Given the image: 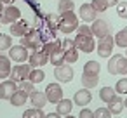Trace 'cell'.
I'll use <instances>...</instances> for the list:
<instances>
[{"mask_svg": "<svg viewBox=\"0 0 127 118\" xmlns=\"http://www.w3.org/2000/svg\"><path fill=\"white\" fill-rule=\"evenodd\" d=\"M49 61H51L52 66H63V64H64V50L61 49V50L54 52V54L49 57Z\"/></svg>", "mask_w": 127, "mask_h": 118, "instance_id": "28", "label": "cell"}, {"mask_svg": "<svg viewBox=\"0 0 127 118\" xmlns=\"http://www.w3.org/2000/svg\"><path fill=\"white\" fill-rule=\"evenodd\" d=\"M73 75H75V71H73V68L71 66H56V70H54V78L58 80V82H61V83H68V82H71L73 80Z\"/></svg>", "mask_w": 127, "mask_h": 118, "instance_id": "10", "label": "cell"}, {"mask_svg": "<svg viewBox=\"0 0 127 118\" xmlns=\"http://www.w3.org/2000/svg\"><path fill=\"white\" fill-rule=\"evenodd\" d=\"M77 61H78V49H77V47H73V49H70V50H64V63L73 64V63H77Z\"/></svg>", "mask_w": 127, "mask_h": 118, "instance_id": "31", "label": "cell"}, {"mask_svg": "<svg viewBox=\"0 0 127 118\" xmlns=\"http://www.w3.org/2000/svg\"><path fill=\"white\" fill-rule=\"evenodd\" d=\"M75 4H73V0H59L58 2V11L59 14L61 12H66V11H73Z\"/></svg>", "mask_w": 127, "mask_h": 118, "instance_id": "32", "label": "cell"}, {"mask_svg": "<svg viewBox=\"0 0 127 118\" xmlns=\"http://www.w3.org/2000/svg\"><path fill=\"white\" fill-rule=\"evenodd\" d=\"M64 118H77V116H71V115H68V116H64Z\"/></svg>", "mask_w": 127, "mask_h": 118, "instance_id": "48", "label": "cell"}, {"mask_svg": "<svg viewBox=\"0 0 127 118\" xmlns=\"http://www.w3.org/2000/svg\"><path fill=\"white\" fill-rule=\"evenodd\" d=\"M125 30H127V26H125Z\"/></svg>", "mask_w": 127, "mask_h": 118, "instance_id": "52", "label": "cell"}, {"mask_svg": "<svg viewBox=\"0 0 127 118\" xmlns=\"http://www.w3.org/2000/svg\"><path fill=\"white\" fill-rule=\"evenodd\" d=\"M99 70H101V66H99L97 61H87L85 66H84L85 75H99Z\"/></svg>", "mask_w": 127, "mask_h": 118, "instance_id": "26", "label": "cell"}, {"mask_svg": "<svg viewBox=\"0 0 127 118\" xmlns=\"http://www.w3.org/2000/svg\"><path fill=\"white\" fill-rule=\"evenodd\" d=\"M30 99V95L26 94V92H23L21 89H18L11 97H9V102L14 106V108H21V106H25V102Z\"/></svg>", "mask_w": 127, "mask_h": 118, "instance_id": "17", "label": "cell"}, {"mask_svg": "<svg viewBox=\"0 0 127 118\" xmlns=\"http://www.w3.org/2000/svg\"><path fill=\"white\" fill-rule=\"evenodd\" d=\"M115 90L117 94H127V78H120L115 83Z\"/></svg>", "mask_w": 127, "mask_h": 118, "instance_id": "35", "label": "cell"}, {"mask_svg": "<svg viewBox=\"0 0 127 118\" xmlns=\"http://www.w3.org/2000/svg\"><path fill=\"white\" fill-rule=\"evenodd\" d=\"M96 14H97V11L92 7V4H82L78 9V16L84 23H92L94 19H97Z\"/></svg>", "mask_w": 127, "mask_h": 118, "instance_id": "13", "label": "cell"}, {"mask_svg": "<svg viewBox=\"0 0 127 118\" xmlns=\"http://www.w3.org/2000/svg\"><path fill=\"white\" fill-rule=\"evenodd\" d=\"M28 30H30V26H28V23L25 19H19V21L12 23L11 28H9V31H11L12 37H23L25 33H28Z\"/></svg>", "mask_w": 127, "mask_h": 118, "instance_id": "16", "label": "cell"}, {"mask_svg": "<svg viewBox=\"0 0 127 118\" xmlns=\"http://www.w3.org/2000/svg\"><path fill=\"white\" fill-rule=\"evenodd\" d=\"M58 30L63 31L64 35H70L73 31L78 30V18L73 11H66V12H61L59 14V24H58Z\"/></svg>", "mask_w": 127, "mask_h": 118, "instance_id": "1", "label": "cell"}, {"mask_svg": "<svg viewBox=\"0 0 127 118\" xmlns=\"http://www.w3.org/2000/svg\"><path fill=\"white\" fill-rule=\"evenodd\" d=\"M2 94H4V99H9L16 90H18V82H14L12 78L11 80H4L2 83Z\"/></svg>", "mask_w": 127, "mask_h": 118, "instance_id": "21", "label": "cell"}, {"mask_svg": "<svg viewBox=\"0 0 127 118\" xmlns=\"http://www.w3.org/2000/svg\"><path fill=\"white\" fill-rule=\"evenodd\" d=\"M30 102H32L33 108H44L49 101H47L45 92H38V90H35V92L30 94Z\"/></svg>", "mask_w": 127, "mask_h": 118, "instance_id": "19", "label": "cell"}, {"mask_svg": "<svg viewBox=\"0 0 127 118\" xmlns=\"http://www.w3.org/2000/svg\"><path fill=\"white\" fill-rule=\"evenodd\" d=\"M108 2V5L111 7V5H118V0H106Z\"/></svg>", "mask_w": 127, "mask_h": 118, "instance_id": "43", "label": "cell"}, {"mask_svg": "<svg viewBox=\"0 0 127 118\" xmlns=\"http://www.w3.org/2000/svg\"><path fill=\"white\" fill-rule=\"evenodd\" d=\"M12 35H5V33H0V52L9 50L12 47Z\"/></svg>", "mask_w": 127, "mask_h": 118, "instance_id": "30", "label": "cell"}, {"mask_svg": "<svg viewBox=\"0 0 127 118\" xmlns=\"http://www.w3.org/2000/svg\"><path fill=\"white\" fill-rule=\"evenodd\" d=\"M92 101V94H91V89H80V90H77L75 94H73V104H77V106H80V108H84V106H87L89 102Z\"/></svg>", "mask_w": 127, "mask_h": 118, "instance_id": "12", "label": "cell"}, {"mask_svg": "<svg viewBox=\"0 0 127 118\" xmlns=\"http://www.w3.org/2000/svg\"><path fill=\"white\" fill-rule=\"evenodd\" d=\"M108 73L110 75H127V57L125 56H111L108 61Z\"/></svg>", "mask_w": 127, "mask_h": 118, "instance_id": "3", "label": "cell"}, {"mask_svg": "<svg viewBox=\"0 0 127 118\" xmlns=\"http://www.w3.org/2000/svg\"><path fill=\"white\" fill-rule=\"evenodd\" d=\"M61 47H63V50H70V49H73V47H75V42H73V40H70V38H64V40H63V44H61Z\"/></svg>", "mask_w": 127, "mask_h": 118, "instance_id": "40", "label": "cell"}, {"mask_svg": "<svg viewBox=\"0 0 127 118\" xmlns=\"http://www.w3.org/2000/svg\"><path fill=\"white\" fill-rule=\"evenodd\" d=\"M125 57H127V50H125Z\"/></svg>", "mask_w": 127, "mask_h": 118, "instance_id": "50", "label": "cell"}, {"mask_svg": "<svg viewBox=\"0 0 127 118\" xmlns=\"http://www.w3.org/2000/svg\"><path fill=\"white\" fill-rule=\"evenodd\" d=\"M2 2H4L5 5H12V4L16 2V0H2Z\"/></svg>", "mask_w": 127, "mask_h": 118, "instance_id": "44", "label": "cell"}, {"mask_svg": "<svg viewBox=\"0 0 127 118\" xmlns=\"http://www.w3.org/2000/svg\"><path fill=\"white\" fill-rule=\"evenodd\" d=\"M2 11H4V2L0 0V12H2Z\"/></svg>", "mask_w": 127, "mask_h": 118, "instance_id": "45", "label": "cell"}, {"mask_svg": "<svg viewBox=\"0 0 127 118\" xmlns=\"http://www.w3.org/2000/svg\"><path fill=\"white\" fill-rule=\"evenodd\" d=\"M94 118H111V113L108 108H97L94 111Z\"/></svg>", "mask_w": 127, "mask_h": 118, "instance_id": "36", "label": "cell"}, {"mask_svg": "<svg viewBox=\"0 0 127 118\" xmlns=\"http://www.w3.org/2000/svg\"><path fill=\"white\" fill-rule=\"evenodd\" d=\"M45 118H61V115L59 113H49V115H45Z\"/></svg>", "mask_w": 127, "mask_h": 118, "instance_id": "42", "label": "cell"}, {"mask_svg": "<svg viewBox=\"0 0 127 118\" xmlns=\"http://www.w3.org/2000/svg\"><path fill=\"white\" fill-rule=\"evenodd\" d=\"M0 99H4V94H2V85H0Z\"/></svg>", "mask_w": 127, "mask_h": 118, "instance_id": "46", "label": "cell"}, {"mask_svg": "<svg viewBox=\"0 0 127 118\" xmlns=\"http://www.w3.org/2000/svg\"><path fill=\"white\" fill-rule=\"evenodd\" d=\"M30 71H32V66L28 64H25V63H18V66H12V71H11V78L14 80V82H25V80H28V76H30Z\"/></svg>", "mask_w": 127, "mask_h": 118, "instance_id": "8", "label": "cell"}, {"mask_svg": "<svg viewBox=\"0 0 127 118\" xmlns=\"http://www.w3.org/2000/svg\"><path fill=\"white\" fill-rule=\"evenodd\" d=\"M115 118H122V116H120V115H117V116H115Z\"/></svg>", "mask_w": 127, "mask_h": 118, "instance_id": "49", "label": "cell"}, {"mask_svg": "<svg viewBox=\"0 0 127 118\" xmlns=\"http://www.w3.org/2000/svg\"><path fill=\"white\" fill-rule=\"evenodd\" d=\"M117 97V90H115V87H103L101 90H99V99L103 101V102H111L113 99Z\"/></svg>", "mask_w": 127, "mask_h": 118, "instance_id": "22", "label": "cell"}, {"mask_svg": "<svg viewBox=\"0 0 127 118\" xmlns=\"http://www.w3.org/2000/svg\"><path fill=\"white\" fill-rule=\"evenodd\" d=\"M91 4H92V7H94V9H96L97 12H104V11H106V9L110 7L106 0H92Z\"/></svg>", "mask_w": 127, "mask_h": 118, "instance_id": "34", "label": "cell"}, {"mask_svg": "<svg viewBox=\"0 0 127 118\" xmlns=\"http://www.w3.org/2000/svg\"><path fill=\"white\" fill-rule=\"evenodd\" d=\"M75 42V47L84 52V54H91L94 49H96V42L92 37H87V35H77V38H73Z\"/></svg>", "mask_w": 127, "mask_h": 118, "instance_id": "5", "label": "cell"}, {"mask_svg": "<svg viewBox=\"0 0 127 118\" xmlns=\"http://www.w3.org/2000/svg\"><path fill=\"white\" fill-rule=\"evenodd\" d=\"M113 47H115V37L111 35H106L103 38H99V44H97V54L99 57H110L111 52H113Z\"/></svg>", "mask_w": 127, "mask_h": 118, "instance_id": "6", "label": "cell"}, {"mask_svg": "<svg viewBox=\"0 0 127 118\" xmlns=\"http://www.w3.org/2000/svg\"><path fill=\"white\" fill-rule=\"evenodd\" d=\"M28 61H30V66H33V68H42V66H45V64L49 63V56H47L45 52H42V50H33V52L30 54Z\"/></svg>", "mask_w": 127, "mask_h": 118, "instance_id": "14", "label": "cell"}, {"mask_svg": "<svg viewBox=\"0 0 127 118\" xmlns=\"http://www.w3.org/2000/svg\"><path fill=\"white\" fill-rule=\"evenodd\" d=\"M78 118H94V113H92V109H89V108H82L80 109V113H78Z\"/></svg>", "mask_w": 127, "mask_h": 118, "instance_id": "39", "label": "cell"}, {"mask_svg": "<svg viewBox=\"0 0 127 118\" xmlns=\"http://www.w3.org/2000/svg\"><path fill=\"white\" fill-rule=\"evenodd\" d=\"M23 118H45V113L42 111V108H28L23 113Z\"/></svg>", "mask_w": 127, "mask_h": 118, "instance_id": "27", "label": "cell"}, {"mask_svg": "<svg viewBox=\"0 0 127 118\" xmlns=\"http://www.w3.org/2000/svg\"><path fill=\"white\" fill-rule=\"evenodd\" d=\"M18 89H21L23 92H26V94L30 95L32 92H35V83H32L30 80H25V82H19Z\"/></svg>", "mask_w": 127, "mask_h": 118, "instance_id": "33", "label": "cell"}, {"mask_svg": "<svg viewBox=\"0 0 127 118\" xmlns=\"http://www.w3.org/2000/svg\"><path fill=\"white\" fill-rule=\"evenodd\" d=\"M115 45L122 47V49H127V30H120L117 35H115Z\"/></svg>", "mask_w": 127, "mask_h": 118, "instance_id": "29", "label": "cell"}, {"mask_svg": "<svg viewBox=\"0 0 127 118\" xmlns=\"http://www.w3.org/2000/svg\"><path fill=\"white\" fill-rule=\"evenodd\" d=\"M73 109V99H66L63 97L58 104H56V113H59L61 116H68Z\"/></svg>", "mask_w": 127, "mask_h": 118, "instance_id": "18", "label": "cell"}, {"mask_svg": "<svg viewBox=\"0 0 127 118\" xmlns=\"http://www.w3.org/2000/svg\"><path fill=\"white\" fill-rule=\"evenodd\" d=\"M61 44H63L61 40H56V38H54V40L45 42V44L42 45V49H40V50H42V52H45V54L51 57L54 52H58V50H61V49H63V47H61Z\"/></svg>", "mask_w": 127, "mask_h": 118, "instance_id": "20", "label": "cell"}, {"mask_svg": "<svg viewBox=\"0 0 127 118\" xmlns=\"http://www.w3.org/2000/svg\"><path fill=\"white\" fill-rule=\"evenodd\" d=\"M91 30H92V35L96 38H103V37L111 33V24L108 21H104V19H94Z\"/></svg>", "mask_w": 127, "mask_h": 118, "instance_id": "7", "label": "cell"}, {"mask_svg": "<svg viewBox=\"0 0 127 118\" xmlns=\"http://www.w3.org/2000/svg\"><path fill=\"white\" fill-rule=\"evenodd\" d=\"M124 104H125V109H127V97H125V101H124Z\"/></svg>", "mask_w": 127, "mask_h": 118, "instance_id": "47", "label": "cell"}, {"mask_svg": "<svg viewBox=\"0 0 127 118\" xmlns=\"http://www.w3.org/2000/svg\"><path fill=\"white\" fill-rule=\"evenodd\" d=\"M44 78H45V73H44L42 68H32L30 76H28V80H30L32 83H42Z\"/></svg>", "mask_w": 127, "mask_h": 118, "instance_id": "25", "label": "cell"}, {"mask_svg": "<svg viewBox=\"0 0 127 118\" xmlns=\"http://www.w3.org/2000/svg\"><path fill=\"white\" fill-rule=\"evenodd\" d=\"M47 21L52 23V24H59V16H56V14H47Z\"/></svg>", "mask_w": 127, "mask_h": 118, "instance_id": "41", "label": "cell"}, {"mask_svg": "<svg viewBox=\"0 0 127 118\" xmlns=\"http://www.w3.org/2000/svg\"><path fill=\"white\" fill-rule=\"evenodd\" d=\"M117 14L122 19H127V2H120L117 5Z\"/></svg>", "mask_w": 127, "mask_h": 118, "instance_id": "37", "label": "cell"}, {"mask_svg": "<svg viewBox=\"0 0 127 118\" xmlns=\"http://www.w3.org/2000/svg\"><path fill=\"white\" fill-rule=\"evenodd\" d=\"M0 26H2V23H0Z\"/></svg>", "mask_w": 127, "mask_h": 118, "instance_id": "51", "label": "cell"}, {"mask_svg": "<svg viewBox=\"0 0 127 118\" xmlns=\"http://www.w3.org/2000/svg\"><path fill=\"white\" fill-rule=\"evenodd\" d=\"M12 71V64H11V57L0 54V80H5L11 76Z\"/></svg>", "mask_w": 127, "mask_h": 118, "instance_id": "15", "label": "cell"}, {"mask_svg": "<svg viewBox=\"0 0 127 118\" xmlns=\"http://www.w3.org/2000/svg\"><path fill=\"white\" fill-rule=\"evenodd\" d=\"M30 49H26L25 45H12L11 49H9V57L12 59V61H16V63H26L28 61V57H30V52H28Z\"/></svg>", "mask_w": 127, "mask_h": 118, "instance_id": "9", "label": "cell"}, {"mask_svg": "<svg viewBox=\"0 0 127 118\" xmlns=\"http://www.w3.org/2000/svg\"><path fill=\"white\" fill-rule=\"evenodd\" d=\"M21 45H25L26 49L30 50H40L44 42H42V35H40V30L37 28H30L28 33H25L21 37Z\"/></svg>", "mask_w": 127, "mask_h": 118, "instance_id": "2", "label": "cell"}, {"mask_svg": "<svg viewBox=\"0 0 127 118\" xmlns=\"http://www.w3.org/2000/svg\"><path fill=\"white\" fill-rule=\"evenodd\" d=\"M45 95H47V101L52 102V104H58L61 99H63V89L59 83H49L45 87Z\"/></svg>", "mask_w": 127, "mask_h": 118, "instance_id": "11", "label": "cell"}, {"mask_svg": "<svg viewBox=\"0 0 127 118\" xmlns=\"http://www.w3.org/2000/svg\"><path fill=\"white\" fill-rule=\"evenodd\" d=\"M78 35H87V37H94L92 35V30L89 24H80L78 26Z\"/></svg>", "mask_w": 127, "mask_h": 118, "instance_id": "38", "label": "cell"}, {"mask_svg": "<svg viewBox=\"0 0 127 118\" xmlns=\"http://www.w3.org/2000/svg\"><path fill=\"white\" fill-rule=\"evenodd\" d=\"M82 85L85 87V89H94L97 83H99V75H82Z\"/></svg>", "mask_w": 127, "mask_h": 118, "instance_id": "24", "label": "cell"}, {"mask_svg": "<svg viewBox=\"0 0 127 118\" xmlns=\"http://www.w3.org/2000/svg\"><path fill=\"white\" fill-rule=\"evenodd\" d=\"M21 19V11L14 5H7L4 7V11L0 12V23L2 24H12L16 21Z\"/></svg>", "mask_w": 127, "mask_h": 118, "instance_id": "4", "label": "cell"}, {"mask_svg": "<svg viewBox=\"0 0 127 118\" xmlns=\"http://www.w3.org/2000/svg\"><path fill=\"white\" fill-rule=\"evenodd\" d=\"M108 109H110V113H111V115H115V116H117V115H120V113H122V109H125V104H124V101L117 95L111 102H108Z\"/></svg>", "mask_w": 127, "mask_h": 118, "instance_id": "23", "label": "cell"}]
</instances>
